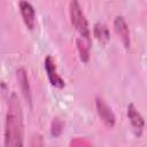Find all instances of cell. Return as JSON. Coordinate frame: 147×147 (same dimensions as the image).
Listing matches in <instances>:
<instances>
[{"label":"cell","instance_id":"cell-3","mask_svg":"<svg viewBox=\"0 0 147 147\" xmlns=\"http://www.w3.org/2000/svg\"><path fill=\"white\" fill-rule=\"evenodd\" d=\"M95 107H96V113H98L100 119L103 122V124L108 127H113L115 125V115H114L111 108L101 98L95 99Z\"/></svg>","mask_w":147,"mask_h":147},{"label":"cell","instance_id":"cell-6","mask_svg":"<svg viewBox=\"0 0 147 147\" xmlns=\"http://www.w3.org/2000/svg\"><path fill=\"white\" fill-rule=\"evenodd\" d=\"M127 118H129V121H130L136 134L138 137H140L141 133H142V130H144L145 122H144V117L137 110V108L134 107L133 103H130L127 106Z\"/></svg>","mask_w":147,"mask_h":147},{"label":"cell","instance_id":"cell-10","mask_svg":"<svg viewBox=\"0 0 147 147\" xmlns=\"http://www.w3.org/2000/svg\"><path fill=\"white\" fill-rule=\"evenodd\" d=\"M76 44H77V48H78V52H79V55H80V60L83 62H87L88 59H90V46L91 44H88L87 41H84L83 39H77L76 40Z\"/></svg>","mask_w":147,"mask_h":147},{"label":"cell","instance_id":"cell-5","mask_svg":"<svg viewBox=\"0 0 147 147\" xmlns=\"http://www.w3.org/2000/svg\"><path fill=\"white\" fill-rule=\"evenodd\" d=\"M114 29H115V32L117 33V36L121 38V41L123 44V46L129 49L130 48V44H131V40H130V30H129V26L124 20L123 16H116L115 20H114Z\"/></svg>","mask_w":147,"mask_h":147},{"label":"cell","instance_id":"cell-11","mask_svg":"<svg viewBox=\"0 0 147 147\" xmlns=\"http://www.w3.org/2000/svg\"><path fill=\"white\" fill-rule=\"evenodd\" d=\"M31 147H45L44 139L40 134H34L31 141Z\"/></svg>","mask_w":147,"mask_h":147},{"label":"cell","instance_id":"cell-1","mask_svg":"<svg viewBox=\"0 0 147 147\" xmlns=\"http://www.w3.org/2000/svg\"><path fill=\"white\" fill-rule=\"evenodd\" d=\"M24 145V121L20 99L11 93L6 113L5 123V147H23Z\"/></svg>","mask_w":147,"mask_h":147},{"label":"cell","instance_id":"cell-2","mask_svg":"<svg viewBox=\"0 0 147 147\" xmlns=\"http://www.w3.org/2000/svg\"><path fill=\"white\" fill-rule=\"evenodd\" d=\"M69 14H70V21L74 28L80 33L82 39H85L88 44H91V32L88 28L87 20L82 10V7L78 1L72 0L69 3Z\"/></svg>","mask_w":147,"mask_h":147},{"label":"cell","instance_id":"cell-9","mask_svg":"<svg viewBox=\"0 0 147 147\" xmlns=\"http://www.w3.org/2000/svg\"><path fill=\"white\" fill-rule=\"evenodd\" d=\"M93 34L94 37L101 42V44H107L110 36H109V30L108 28L102 24V23H95L93 28Z\"/></svg>","mask_w":147,"mask_h":147},{"label":"cell","instance_id":"cell-4","mask_svg":"<svg viewBox=\"0 0 147 147\" xmlns=\"http://www.w3.org/2000/svg\"><path fill=\"white\" fill-rule=\"evenodd\" d=\"M45 69H46V72H47V77H48L49 83H51L54 87L63 88L64 85H65V83H64V80L61 78V76L57 74L56 65H55V61H54V59H53L51 55H47L46 59H45Z\"/></svg>","mask_w":147,"mask_h":147},{"label":"cell","instance_id":"cell-7","mask_svg":"<svg viewBox=\"0 0 147 147\" xmlns=\"http://www.w3.org/2000/svg\"><path fill=\"white\" fill-rule=\"evenodd\" d=\"M18 6H20V11H21V15H22V18L25 25L28 26V29L32 30L36 23V13H34L32 5L28 1H20Z\"/></svg>","mask_w":147,"mask_h":147},{"label":"cell","instance_id":"cell-8","mask_svg":"<svg viewBox=\"0 0 147 147\" xmlns=\"http://www.w3.org/2000/svg\"><path fill=\"white\" fill-rule=\"evenodd\" d=\"M17 80L21 87V91L23 93V95L25 96V99L30 102L31 101V93H30V86H29V80H28V76L24 69H18L17 70Z\"/></svg>","mask_w":147,"mask_h":147}]
</instances>
